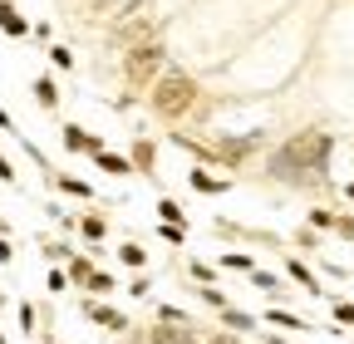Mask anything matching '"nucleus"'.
<instances>
[{
    "mask_svg": "<svg viewBox=\"0 0 354 344\" xmlns=\"http://www.w3.org/2000/svg\"><path fill=\"white\" fill-rule=\"evenodd\" d=\"M15 261V246H10V236H0V266H10Z\"/></svg>",
    "mask_w": 354,
    "mask_h": 344,
    "instance_id": "34",
    "label": "nucleus"
},
{
    "mask_svg": "<svg viewBox=\"0 0 354 344\" xmlns=\"http://www.w3.org/2000/svg\"><path fill=\"white\" fill-rule=\"evenodd\" d=\"M187 182H192V192H202V197H221V192H232V178H212L207 167H192V172H187Z\"/></svg>",
    "mask_w": 354,
    "mask_h": 344,
    "instance_id": "6",
    "label": "nucleus"
},
{
    "mask_svg": "<svg viewBox=\"0 0 354 344\" xmlns=\"http://www.w3.org/2000/svg\"><path fill=\"white\" fill-rule=\"evenodd\" d=\"M197 104H202V89H197V79L183 74V69H167L153 89H148V108H153L162 123H172V128H183V118H187Z\"/></svg>",
    "mask_w": 354,
    "mask_h": 344,
    "instance_id": "1",
    "label": "nucleus"
},
{
    "mask_svg": "<svg viewBox=\"0 0 354 344\" xmlns=\"http://www.w3.org/2000/svg\"><path fill=\"white\" fill-rule=\"evenodd\" d=\"M84 315L94 320V325H104L109 334H123V329H128V315L113 310V305H84Z\"/></svg>",
    "mask_w": 354,
    "mask_h": 344,
    "instance_id": "7",
    "label": "nucleus"
},
{
    "mask_svg": "<svg viewBox=\"0 0 354 344\" xmlns=\"http://www.w3.org/2000/svg\"><path fill=\"white\" fill-rule=\"evenodd\" d=\"M167 69H172V64H167V50L158 45V39H138V45L123 50V79H128L133 94H148Z\"/></svg>",
    "mask_w": 354,
    "mask_h": 344,
    "instance_id": "2",
    "label": "nucleus"
},
{
    "mask_svg": "<svg viewBox=\"0 0 354 344\" xmlns=\"http://www.w3.org/2000/svg\"><path fill=\"white\" fill-rule=\"evenodd\" d=\"M94 162H99V172H109V178H138V167H133V157H128V153L104 148V153H94Z\"/></svg>",
    "mask_w": 354,
    "mask_h": 344,
    "instance_id": "5",
    "label": "nucleus"
},
{
    "mask_svg": "<svg viewBox=\"0 0 354 344\" xmlns=\"http://www.w3.org/2000/svg\"><path fill=\"white\" fill-rule=\"evenodd\" d=\"M251 285H256V290H271V295H286V290H281V276H271V271H261V266L251 271Z\"/></svg>",
    "mask_w": 354,
    "mask_h": 344,
    "instance_id": "20",
    "label": "nucleus"
},
{
    "mask_svg": "<svg viewBox=\"0 0 354 344\" xmlns=\"http://www.w3.org/2000/svg\"><path fill=\"white\" fill-rule=\"evenodd\" d=\"M221 266H227V271H241V276H251V271H256V261H251L246 251H221Z\"/></svg>",
    "mask_w": 354,
    "mask_h": 344,
    "instance_id": "19",
    "label": "nucleus"
},
{
    "mask_svg": "<svg viewBox=\"0 0 354 344\" xmlns=\"http://www.w3.org/2000/svg\"><path fill=\"white\" fill-rule=\"evenodd\" d=\"M158 320H162V325H183V329H192V320L177 310V305H162V310H158Z\"/></svg>",
    "mask_w": 354,
    "mask_h": 344,
    "instance_id": "22",
    "label": "nucleus"
},
{
    "mask_svg": "<svg viewBox=\"0 0 354 344\" xmlns=\"http://www.w3.org/2000/svg\"><path fill=\"white\" fill-rule=\"evenodd\" d=\"M202 300H207V305H212V310H227V305H232V300H227V295H221L216 285H202Z\"/></svg>",
    "mask_w": 354,
    "mask_h": 344,
    "instance_id": "27",
    "label": "nucleus"
},
{
    "mask_svg": "<svg viewBox=\"0 0 354 344\" xmlns=\"http://www.w3.org/2000/svg\"><path fill=\"white\" fill-rule=\"evenodd\" d=\"M0 30H6V35H15V39H25L30 35V20L10 6V0H0Z\"/></svg>",
    "mask_w": 354,
    "mask_h": 344,
    "instance_id": "8",
    "label": "nucleus"
},
{
    "mask_svg": "<svg viewBox=\"0 0 354 344\" xmlns=\"http://www.w3.org/2000/svg\"><path fill=\"white\" fill-rule=\"evenodd\" d=\"M128 157H133V167L143 172V178H158V143L153 138H133V148H128Z\"/></svg>",
    "mask_w": 354,
    "mask_h": 344,
    "instance_id": "3",
    "label": "nucleus"
},
{
    "mask_svg": "<svg viewBox=\"0 0 354 344\" xmlns=\"http://www.w3.org/2000/svg\"><path fill=\"white\" fill-rule=\"evenodd\" d=\"M305 222L315 227V231H335V222H339V211H330V207H310V211H305Z\"/></svg>",
    "mask_w": 354,
    "mask_h": 344,
    "instance_id": "14",
    "label": "nucleus"
},
{
    "mask_svg": "<svg viewBox=\"0 0 354 344\" xmlns=\"http://www.w3.org/2000/svg\"><path fill=\"white\" fill-rule=\"evenodd\" d=\"M330 315H335V325H349V329H354V300H335Z\"/></svg>",
    "mask_w": 354,
    "mask_h": 344,
    "instance_id": "21",
    "label": "nucleus"
},
{
    "mask_svg": "<svg viewBox=\"0 0 354 344\" xmlns=\"http://www.w3.org/2000/svg\"><path fill=\"white\" fill-rule=\"evenodd\" d=\"M69 280L88 285V280H94V261H88V256H69Z\"/></svg>",
    "mask_w": 354,
    "mask_h": 344,
    "instance_id": "15",
    "label": "nucleus"
},
{
    "mask_svg": "<svg viewBox=\"0 0 354 344\" xmlns=\"http://www.w3.org/2000/svg\"><path fill=\"white\" fill-rule=\"evenodd\" d=\"M158 222H167V227H187V211H183V202L158 197Z\"/></svg>",
    "mask_w": 354,
    "mask_h": 344,
    "instance_id": "13",
    "label": "nucleus"
},
{
    "mask_svg": "<svg viewBox=\"0 0 354 344\" xmlns=\"http://www.w3.org/2000/svg\"><path fill=\"white\" fill-rule=\"evenodd\" d=\"M216 315H221V325H227V329H241V334L256 329V320H251L246 310H232V305H227V310H216Z\"/></svg>",
    "mask_w": 354,
    "mask_h": 344,
    "instance_id": "17",
    "label": "nucleus"
},
{
    "mask_svg": "<svg viewBox=\"0 0 354 344\" xmlns=\"http://www.w3.org/2000/svg\"><path fill=\"white\" fill-rule=\"evenodd\" d=\"M69 256H74V251H69L64 241H44V261H69Z\"/></svg>",
    "mask_w": 354,
    "mask_h": 344,
    "instance_id": "25",
    "label": "nucleus"
},
{
    "mask_svg": "<svg viewBox=\"0 0 354 344\" xmlns=\"http://www.w3.org/2000/svg\"><path fill=\"white\" fill-rule=\"evenodd\" d=\"M50 290L64 295V290H69V271H50Z\"/></svg>",
    "mask_w": 354,
    "mask_h": 344,
    "instance_id": "31",
    "label": "nucleus"
},
{
    "mask_svg": "<svg viewBox=\"0 0 354 344\" xmlns=\"http://www.w3.org/2000/svg\"><path fill=\"white\" fill-rule=\"evenodd\" d=\"M192 276H197L202 285H212V280H216V276H212V266H202V261H192Z\"/></svg>",
    "mask_w": 354,
    "mask_h": 344,
    "instance_id": "35",
    "label": "nucleus"
},
{
    "mask_svg": "<svg viewBox=\"0 0 354 344\" xmlns=\"http://www.w3.org/2000/svg\"><path fill=\"white\" fill-rule=\"evenodd\" d=\"M79 231H84V241H104L109 236V217H104V211H84V217H79Z\"/></svg>",
    "mask_w": 354,
    "mask_h": 344,
    "instance_id": "9",
    "label": "nucleus"
},
{
    "mask_svg": "<svg viewBox=\"0 0 354 344\" xmlns=\"http://www.w3.org/2000/svg\"><path fill=\"white\" fill-rule=\"evenodd\" d=\"M344 197H349V202H354V182H344Z\"/></svg>",
    "mask_w": 354,
    "mask_h": 344,
    "instance_id": "36",
    "label": "nucleus"
},
{
    "mask_svg": "<svg viewBox=\"0 0 354 344\" xmlns=\"http://www.w3.org/2000/svg\"><path fill=\"white\" fill-rule=\"evenodd\" d=\"M88 290H94V295H109V290H118V285H113V276H109V271H94V280H88Z\"/></svg>",
    "mask_w": 354,
    "mask_h": 344,
    "instance_id": "26",
    "label": "nucleus"
},
{
    "mask_svg": "<svg viewBox=\"0 0 354 344\" xmlns=\"http://www.w3.org/2000/svg\"><path fill=\"white\" fill-rule=\"evenodd\" d=\"M35 104H39V108H50V113L59 108V84H55L50 74H39V79H35Z\"/></svg>",
    "mask_w": 354,
    "mask_h": 344,
    "instance_id": "10",
    "label": "nucleus"
},
{
    "mask_svg": "<svg viewBox=\"0 0 354 344\" xmlns=\"http://www.w3.org/2000/svg\"><path fill=\"white\" fill-rule=\"evenodd\" d=\"M286 276H290V280H295V285H300L305 295H330V290L320 285V276L310 271V266L300 261V256H286Z\"/></svg>",
    "mask_w": 354,
    "mask_h": 344,
    "instance_id": "4",
    "label": "nucleus"
},
{
    "mask_svg": "<svg viewBox=\"0 0 354 344\" xmlns=\"http://www.w3.org/2000/svg\"><path fill=\"white\" fill-rule=\"evenodd\" d=\"M50 64H55V69H74V55H69L64 45H50Z\"/></svg>",
    "mask_w": 354,
    "mask_h": 344,
    "instance_id": "28",
    "label": "nucleus"
},
{
    "mask_svg": "<svg viewBox=\"0 0 354 344\" xmlns=\"http://www.w3.org/2000/svg\"><path fill=\"white\" fill-rule=\"evenodd\" d=\"M44 344H59V339H44Z\"/></svg>",
    "mask_w": 354,
    "mask_h": 344,
    "instance_id": "39",
    "label": "nucleus"
},
{
    "mask_svg": "<svg viewBox=\"0 0 354 344\" xmlns=\"http://www.w3.org/2000/svg\"><path fill=\"white\" fill-rule=\"evenodd\" d=\"M59 192H69V197H84V202H94V187H88L84 178H64V172H55V178H50Z\"/></svg>",
    "mask_w": 354,
    "mask_h": 344,
    "instance_id": "12",
    "label": "nucleus"
},
{
    "mask_svg": "<svg viewBox=\"0 0 354 344\" xmlns=\"http://www.w3.org/2000/svg\"><path fill=\"white\" fill-rule=\"evenodd\" d=\"M15 315H20V329H25V334H30V329H35V305H20V310H15Z\"/></svg>",
    "mask_w": 354,
    "mask_h": 344,
    "instance_id": "32",
    "label": "nucleus"
},
{
    "mask_svg": "<svg viewBox=\"0 0 354 344\" xmlns=\"http://www.w3.org/2000/svg\"><path fill=\"white\" fill-rule=\"evenodd\" d=\"M148 290H153V280H148V276H138V280H133V285H128V295H138V300H143Z\"/></svg>",
    "mask_w": 354,
    "mask_h": 344,
    "instance_id": "33",
    "label": "nucleus"
},
{
    "mask_svg": "<svg viewBox=\"0 0 354 344\" xmlns=\"http://www.w3.org/2000/svg\"><path fill=\"white\" fill-rule=\"evenodd\" d=\"M335 231H339L344 241H354V217H349V211H339V222H335Z\"/></svg>",
    "mask_w": 354,
    "mask_h": 344,
    "instance_id": "30",
    "label": "nucleus"
},
{
    "mask_svg": "<svg viewBox=\"0 0 354 344\" xmlns=\"http://www.w3.org/2000/svg\"><path fill=\"white\" fill-rule=\"evenodd\" d=\"M266 320L281 325V329H315L310 320H300V315H290V310H266Z\"/></svg>",
    "mask_w": 354,
    "mask_h": 344,
    "instance_id": "18",
    "label": "nucleus"
},
{
    "mask_svg": "<svg viewBox=\"0 0 354 344\" xmlns=\"http://www.w3.org/2000/svg\"><path fill=\"white\" fill-rule=\"evenodd\" d=\"M64 148L69 153H88V148H94V133H88V128H79V123H64Z\"/></svg>",
    "mask_w": 354,
    "mask_h": 344,
    "instance_id": "11",
    "label": "nucleus"
},
{
    "mask_svg": "<svg viewBox=\"0 0 354 344\" xmlns=\"http://www.w3.org/2000/svg\"><path fill=\"white\" fill-rule=\"evenodd\" d=\"M266 344H286V339H276V334H271V339H266Z\"/></svg>",
    "mask_w": 354,
    "mask_h": 344,
    "instance_id": "38",
    "label": "nucleus"
},
{
    "mask_svg": "<svg viewBox=\"0 0 354 344\" xmlns=\"http://www.w3.org/2000/svg\"><path fill=\"white\" fill-rule=\"evenodd\" d=\"M0 236H10V227H6V217H0Z\"/></svg>",
    "mask_w": 354,
    "mask_h": 344,
    "instance_id": "37",
    "label": "nucleus"
},
{
    "mask_svg": "<svg viewBox=\"0 0 354 344\" xmlns=\"http://www.w3.org/2000/svg\"><path fill=\"white\" fill-rule=\"evenodd\" d=\"M295 246H305V251H320V236H315V227H310V222L295 231Z\"/></svg>",
    "mask_w": 354,
    "mask_h": 344,
    "instance_id": "23",
    "label": "nucleus"
},
{
    "mask_svg": "<svg viewBox=\"0 0 354 344\" xmlns=\"http://www.w3.org/2000/svg\"><path fill=\"white\" fill-rule=\"evenodd\" d=\"M118 261H123V266H133V271H143V261H148V251H143L138 241H123V246H118Z\"/></svg>",
    "mask_w": 354,
    "mask_h": 344,
    "instance_id": "16",
    "label": "nucleus"
},
{
    "mask_svg": "<svg viewBox=\"0 0 354 344\" xmlns=\"http://www.w3.org/2000/svg\"><path fill=\"white\" fill-rule=\"evenodd\" d=\"M0 182H6V187H20V178H15V167H10L6 153H0Z\"/></svg>",
    "mask_w": 354,
    "mask_h": 344,
    "instance_id": "29",
    "label": "nucleus"
},
{
    "mask_svg": "<svg viewBox=\"0 0 354 344\" xmlns=\"http://www.w3.org/2000/svg\"><path fill=\"white\" fill-rule=\"evenodd\" d=\"M158 236H162L167 246H183V241H187V227H167V222H162V227H158Z\"/></svg>",
    "mask_w": 354,
    "mask_h": 344,
    "instance_id": "24",
    "label": "nucleus"
}]
</instances>
